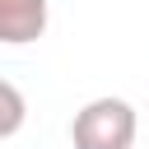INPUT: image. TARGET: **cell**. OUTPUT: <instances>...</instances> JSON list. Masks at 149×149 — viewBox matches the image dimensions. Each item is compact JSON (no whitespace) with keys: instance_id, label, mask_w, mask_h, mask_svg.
Returning a JSON list of instances; mask_svg holds the SVG:
<instances>
[{"instance_id":"obj_1","label":"cell","mask_w":149,"mask_h":149,"mask_svg":"<svg viewBox=\"0 0 149 149\" xmlns=\"http://www.w3.org/2000/svg\"><path fill=\"white\" fill-rule=\"evenodd\" d=\"M135 130H140L135 107H130L126 98L102 93V98H93V102H84V107L74 112V121H70V144H74V149H130V144H135Z\"/></svg>"},{"instance_id":"obj_2","label":"cell","mask_w":149,"mask_h":149,"mask_svg":"<svg viewBox=\"0 0 149 149\" xmlns=\"http://www.w3.org/2000/svg\"><path fill=\"white\" fill-rule=\"evenodd\" d=\"M51 0H0V47H28L47 33Z\"/></svg>"},{"instance_id":"obj_3","label":"cell","mask_w":149,"mask_h":149,"mask_svg":"<svg viewBox=\"0 0 149 149\" xmlns=\"http://www.w3.org/2000/svg\"><path fill=\"white\" fill-rule=\"evenodd\" d=\"M23 121H28V102H23V93H19L9 79H0V140L19 135Z\"/></svg>"}]
</instances>
